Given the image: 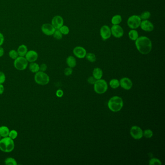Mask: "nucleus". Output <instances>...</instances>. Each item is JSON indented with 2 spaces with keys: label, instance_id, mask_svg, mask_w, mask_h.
<instances>
[{
  "label": "nucleus",
  "instance_id": "1",
  "mask_svg": "<svg viewBox=\"0 0 165 165\" xmlns=\"http://www.w3.org/2000/svg\"><path fill=\"white\" fill-rule=\"evenodd\" d=\"M135 45L138 51L142 54H148L152 51V41L145 36L138 37L135 41Z\"/></svg>",
  "mask_w": 165,
  "mask_h": 165
},
{
  "label": "nucleus",
  "instance_id": "2",
  "mask_svg": "<svg viewBox=\"0 0 165 165\" xmlns=\"http://www.w3.org/2000/svg\"><path fill=\"white\" fill-rule=\"evenodd\" d=\"M15 148L14 140L9 137H5L0 140V150L5 153H10Z\"/></svg>",
  "mask_w": 165,
  "mask_h": 165
},
{
  "label": "nucleus",
  "instance_id": "3",
  "mask_svg": "<svg viewBox=\"0 0 165 165\" xmlns=\"http://www.w3.org/2000/svg\"><path fill=\"white\" fill-rule=\"evenodd\" d=\"M123 101L120 97H112L108 102V107L110 110L113 112H118L122 109L123 107Z\"/></svg>",
  "mask_w": 165,
  "mask_h": 165
},
{
  "label": "nucleus",
  "instance_id": "4",
  "mask_svg": "<svg viewBox=\"0 0 165 165\" xmlns=\"http://www.w3.org/2000/svg\"><path fill=\"white\" fill-rule=\"evenodd\" d=\"M34 81L38 85H47L49 82L50 78L47 74L45 72L39 71L37 73H35L34 77Z\"/></svg>",
  "mask_w": 165,
  "mask_h": 165
},
{
  "label": "nucleus",
  "instance_id": "5",
  "mask_svg": "<svg viewBox=\"0 0 165 165\" xmlns=\"http://www.w3.org/2000/svg\"><path fill=\"white\" fill-rule=\"evenodd\" d=\"M107 83L104 79H98L96 80L94 84V90L95 92L98 94H104L107 91Z\"/></svg>",
  "mask_w": 165,
  "mask_h": 165
},
{
  "label": "nucleus",
  "instance_id": "6",
  "mask_svg": "<svg viewBox=\"0 0 165 165\" xmlns=\"http://www.w3.org/2000/svg\"><path fill=\"white\" fill-rule=\"evenodd\" d=\"M14 60V66L17 70L23 71L27 68V66H28V62L25 57L18 56Z\"/></svg>",
  "mask_w": 165,
  "mask_h": 165
},
{
  "label": "nucleus",
  "instance_id": "7",
  "mask_svg": "<svg viewBox=\"0 0 165 165\" xmlns=\"http://www.w3.org/2000/svg\"><path fill=\"white\" fill-rule=\"evenodd\" d=\"M141 19L140 16L132 15L128 18L127 20V25L131 29H136L140 27Z\"/></svg>",
  "mask_w": 165,
  "mask_h": 165
},
{
  "label": "nucleus",
  "instance_id": "8",
  "mask_svg": "<svg viewBox=\"0 0 165 165\" xmlns=\"http://www.w3.org/2000/svg\"><path fill=\"white\" fill-rule=\"evenodd\" d=\"M100 34L103 40H107L112 36L111 29L108 26L103 25L100 29Z\"/></svg>",
  "mask_w": 165,
  "mask_h": 165
},
{
  "label": "nucleus",
  "instance_id": "9",
  "mask_svg": "<svg viewBox=\"0 0 165 165\" xmlns=\"http://www.w3.org/2000/svg\"><path fill=\"white\" fill-rule=\"evenodd\" d=\"M112 34L116 38H120L123 36V29L119 25H113L111 28Z\"/></svg>",
  "mask_w": 165,
  "mask_h": 165
},
{
  "label": "nucleus",
  "instance_id": "10",
  "mask_svg": "<svg viewBox=\"0 0 165 165\" xmlns=\"http://www.w3.org/2000/svg\"><path fill=\"white\" fill-rule=\"evenodd\" d=\"M55 28L50 23H44L41 27V31L44 34L48 36H52L55 31Z\"/></svg>",
  "mask_w": 165,
  "mask_h": 165
},
{
  "label": "nucleus",
  "instance_id": "11",
  "mask_svg": "<svg viewBox=\"0 0 165 165\" xmlns=\"http://www.w3.org/2000/svg\"><path fill=\"white\" fill-rule=\"evenodd\" d=\"M131 136L136 140H139L143 137V131L140 127L133 126L130 130Z\"/></svg>",
  "mask_w": 165,
  "mask_h": 165
},
{
  "label": "nucleus",
  "instance_id": "12",
  "mask_svg": "<svg viewBox=\"0 0 165 165\" xmlns=\"http://www.w3.org/2000/svg\"><path fill=\"white\" fill-rule=\"evenodd\" d=\"M64 19L61 16H55L51 21V24L55 28V29H59L62 26L64 25Z\"/></svg>",
  "mask_w": 165,
  "mask_h": 165
},
{
  "label": "nucleus",
  "instance_id": "13",
  "mask_svg": "<svg viewBox=\"0 0 165 165\" xmlns=\"http://www.w3.org/2000/svg\"><path fill=\"white\" fill-rule=\"evenodd\" d=\"M140 27L142 30L147 32H151L154 29V26L151 21L148 20H143L141 21Z\"/></svg>",
  "mask_w": 165,
  "mask_h": 165
},
{
  "label": "nucleus",
  "instance_id": "14",
  "mask_svg": "<svg viewBox=\"0 0 165 165\" xmlns=\"http://www.w3.org/2000/svg\"><path fill=\"white\" fill-rule=\"evenodd\" d=\"M73 53L77 58L82 59L86 55V51L82 47H76L73 49Z\"/></svg>",
  "mask_w": 165,
  "mask_h": 165
},
{
  "label": "nucleus",
  "instance_id": "15",
  "mask_svg": "<svg viewBox=\"0 0 165 165\" xmlns=\"http://www.w3.org/2000/svg\"><path fill=\"white\" fill-rule=\"evenodd\" d=\"M25 57L28 62L33 63L35 62L37 60L38 57V54L36 51L31 50L28 51Z\"/></svg>",
  "mask_w": 165,
  "mask_h": 165
},
{
  "label": "nucleus",
  "instance_id": "16",
  "mask_svg": "<svg viewBox=\"0 0 165 165\" xmlns=\"http://www.w3.org/2000/svg\"><path fill=\"white\" fill-rule=\"evenodd\" d=\"M120 85L124 89L130 90L132 87V82L127 77H123L120 81Z\"/></svg>",
  "mask_w": 165,
  "mask_h": 165
},
{
  "label": "nucleus",
  "instance_id": "17",
  "mask_svg": "<svg viewBox=\"0 0 165 165\" xmlns=\"http://www.w3.org/2000/svg\"><path fill=\"white\" fill-rule=\"evenodd\" d=\"M28 51L27 47L24 44L20 45L17 49V52L19 56L25 57Z\"/></svg>",
  "mask_w": 165,
  "mask_h": 165
},
{
  "label": "nucleus",
  "instance_id": "18",
  "mask_svg": "<svg viewBox=\"0 0 165 165\" xmlns=\"http://www.w3.org/2000/svg\"><path fill=\"white\" fill-rule=\"evenodd\" d=\"M66 63L67 65L71 68H74L75 67L77 64L76 60L74 57L72 56H69L66 59Z\"/></svg>",
  "mask_w": 165,
  "mask_h": 165
},
{
  "label": "nucleus",
  "instance_id": "19",
  "mask_svg": "<svg viewBox=\"0 0 165 165\" xmlns=\"http://www.w3.org/2000/svg\"><path fill=\"white\" fill-rule=\"evenodd\" d=\"M10 130L6 126H2L0 127V136L3 138L8 137Z\"/></svg>",
  "mask_w": 165,
  "mask_h": 165
},
{
  "label": "nucleus",
  "instance_id": "20",
  "mask_svg": "<svg viewBox=\"0 0 165 165\" xmlns=\"http://www.w3.org/2000/svg\"><path fill=\"white\" fill-rule=\"evenodd\" d=\"M93 76L96 79H101L103 76L102 70L98 67L95 68L93 71Z\"/></svg>",
  "mask_w": 165,
  "mask_h": 165
},
{
  "label": "nucleus",
  "instance_id": "21",
  "mask_svg": "<svg viewBox=\"0 0 165 165\" xmlns=\"http://www.w3.org/2000/svg\"><path fill=\"white\" fill-rule=\"evenodd\" d=\"M29 68L30 71L33 73H37V72L39 71V66L37 63L35 62H33V63H30L29 64Z\"/></svg>",
  "mask_w": 165,
  "mask_h": 165
},
{
  "label": "nucleus",
  "instance_id": "22",
  "mask_svg": "<svg viewBox=\"0 0 165 165\" xmlns=\"http://www.w3.org/2000/svg\"><path fill=\"white\" fill-rule=\"evenodd\" d=\"M128 36L129 38L132 41H136L139 37L138 32L135 29H132L131 31H130L128 33Z\"/></svg>",
  "mask_w": 165,
  "mask_h": 165
},
{
  "label": "nucleus",
  "instance_id": "23",
  "mask_svg": "<svg viewBox=\"0 0 165 165\" xmlns=\"http://www.w3.org/2000/svg\"><path fill=\"white\" fill-rule=\"evenodd\" d=\"M122 21V18L120 15H115L112 18V23L113 25H119Z\"/></svg>",
  "mask_w": 165,
  "mask_h": 165
},
{
  "label": "nucleus",
  "instance_id": "24",
  "mask_svg": "<svg viewBox=\"0 0 165 165\" xmlns=\"http://www.w3.org/2000/svg\"><path fill=\"white\" fill-rule=\"evenodd\" d=\"M5 163L6 165H17V162L14 158L8 157L5 159Z\"/></svg>",
  "mask_w": 165,
  "mask_h": 165
},
{
  "label": "nucleus",
  "instance_id": "25",
  "mask_svg": "<svg viewBox=\"0 0 165 165\" xmlns=\"http://www.w3.org/2000/svg\"><path fill=\"white\" fill-rule=\"evenodd\" d=\"M85 57H86V58L88 60V61H90V62H92V63H94L97 60V58H96L95 54L92 53H86V55Z\"/></svg>",
  "mask_w": 165,
  "mask_h": 165
},
{
  "label": "nucleus",
  "instance_id": "26",
  "mask_svg": "<svg viewBox=\"0 0 165 165\" xmlns=\"http://www.w3.org/2000/svg\"><path fill=\"white\" fill-rule=\"evenodd\" d=\"M151 14L150 12L149 11H144V12H143L141 14V15H140V18H141V20H147V19H149V18L151 17Z\"/></svg>",
  "mask_w": 165,
  "mask_h": 165
},
{
  "label": "nucleus",
  "instance_id": "27",
  "mask_svg": "<svg viewBox=\"0 0 165 165\" xmlns=\"http://www.w3.org/2000/svg\"><path fill=\"white\" fill-rule=\"evenodd\" d=\"M110 85L113 89L117 88L120 85V82L117 79H113L110 82Z\"/></svg>",
  "mask_w": 165,
  "mask_h": 165
},
{
  "label": "nucleus",
  "instance_id": "28",
  "mask_svg": "<svg viewBox=\"0 0 165 165\" xmlns=\"http://www.w3.org/2000/svg\"><path fill=\"white\" fill-rule=\"evenodd\" d=\"M52 36H53L54 38L57 40H61L63 38V34L60 31L59 29L55 30Z\"/></svg>",
  "mask_w": 165,
  "mask_h": 165
},
{
  "label": "nucleus",
  "instance_id": "29",
  "mask_svg": "<svg viewBox=\"0 0 165 165\" xmlns=\"http://www.w3.org/2000/svg\"><path fill=\"white\" fill-rule=\"evenodd\" d=\"M9 56L10 58L13 60H15L19 56L17 51H16L15 49H12L9 52Z\"/></svg>",
  "mask_w": 165,
  "mask_h": 165
},
{
  "label": "nucleus",
  "instance_id": "30",
  "mask_svg": "<svg viewBox=\"0 0 165 165\" xmlns=\"http://www.w3.org/2000/svg\"><path fill=\"white\" fill-rule=\"evenodd\" d=\"M61 33L64 35H67L69 33V29L67 26L63 25L59 29Z\"/></svg>",
  "mask_w": 165,
  "mask_h": 165
},
{
  "label": "nucleus",
  "instance_id": "31",
  "mask_svg": "<svg viewBox=\"0 0 165 165\" xmlns=\"http://www.w3.org/2000/svg\"><path fill=\"white\" fill-rule=\"evenodd\" d=\"M18 136V132L15 130H12L9 132L8 137L12 140H15L17 138Z\"/></svg>",
  "mask_w": 165,
  "mask_h": 165
},
{
  "label": "nucleus",
  "instance_id": "32",
  "mask_svg": "<svg viewBox=\"0 0 165 165\" xmlns=\"http://www.w3.org/2000/svg\"><path fill=\"white\" fill-rule=\"evenodd\" d=\"M153 135V132L150 129L145 130L143 132V136L146 137V138H151Z\"/></svg>",
  "mask_w": 165,
  "mask_h": 165
},
{
  "label": "nucleus",
  "instance_id": "33",
  "mask_svg": "<svg viewBox=\"0 0 165 165\" xmlns=\"http://www.w3.org/2000/svg\"><path fill=\"white\" fill-rule=\"evenodd\" d=\"M149 164L150 165H161L162 163L159 160V159H157V158H152L151 159L149 162Z\"/></svg>",
  "mask_w": 165,
  "mask_h": 165
},
{
  "label": "nucleus",
  "instance_id": "34",
  "mask_svg": "<svg viewBox=\"0 0 165 165\" xmlns=\"http://www.w3.org/2000/svg\"><path fill=\"white\" fill-rule=\"evenodd\" d=\"M6 79V77L3 72L0 71V84H3Z\"/></svg>",
  "mask_w": 165,
  "mask_h": 165
},
{
  "label": "nucleus",
  "instance_id": "35",
  "mask_svg": "<svg viewBox=\"0 0 165 165\" xmlns=\"http://www.w3.org/2000/svg\"><path fill=\"white\" fill-rule=\"evenodd\" d=\"M72 72H73V70H72V69L71 67L66 68L64 70V73L66 76H70L72 74Z\"/></svg>",
  "mask_w": 165,
  "mask_h": 165
},
{
  "label": "nucleus",
  "instance_id": "36",
  "mask_svg": "<svg viewBox=\"0 0 165 165\" xmlns=\"http://www.w3.org/2000/svg\"><path fill=\"white\" fill-rule=\"evenodd\" d=\"M47 69V66L45 64H42L39 66V71L42 72H45Z\"/></svg>",
  "mask_w": 165,
  "mask_h": 165
},
{
  "label": "nucleus",
  "instance_id": "37",
  "mask_svg": "<svg viewBox=\"0 0 165 165\" xmlns=\"http://www.w3.org/2000/svg\"><path fill=\"white\" fill-rule=\"evenodd\" d=\"M88 81L91 84H94L96 81V79L94 77H90L88 79Z\"/></svg>",
  "mask_w": 165,
  "mask_h": 165
},
{
  "label": "nucleus",
  "instance_id": "38",
  "mask_svg": "<svg viewBox=\"0 0 165 165\" xmlns=\"http://www.w3.org/2000/svg\"><path fill=\"white\" fill-rule=\"evenodd\" d=\"M56 94L58 97H62L64 95V92L62 90H58L56 92Z\"/></svg>",
  "mask_w": 165,
  "mask_h": 165
},
{
  "label": "nucleus",
  "instance_id": "39",
  "mask_svg": "<svg viewBox=\"0 0 165 165\" xmlns=\"http://www.w3.org/2000/svg\"><path fill=\"white\" fill-rule=\"evenodd\" d=\"M5 41V37L2 33H0V46H1L3 44Z\"/></svg>",
  "mask_w": 165,
  "mask_h": 165
},
{
  "label": "nucleus",
  "instance_id": "40",
  "mask_svg": "<svg viewBox=\"0 0 165 165\" xmlns=\"http://www.w3.org/2000/svg\"><path fill=\"white\" fill-rule=\"evenodd\" d=\"M5 91V88L3 84H0V94H3Z\"/></svg>",
  "mask_w": 165,
  "mask_h": 165
},
{
  "label": "nucleus",
  "instance_id": "41",
  "mask_svg": "<svg viewBox=\"0 0 165 165\" xmlns=\"http://www.w3.org/2000/svg\"><path fill=\"white\" fill-rule=\"evenodd\" d=\"M4 53H5V51L3 48L0 46V57L3 56Z\"/></svg>",
  "mask_w": 165,
  "mask_h": 165
},
{
  "label": "nucleus",
  "instance_id": "42",
  "mask_svg": "<svg viewBox=\"0 0 165 165\" xmlns=\"http://www.w3.org/2000/svg\"><path fill=\"white\" fill-rule=\"evenodd\" d=\"M1 139V136H0V140Z\"/></svg>",
  "mask_w": 165,
  "mask_h": 165
}]
</instances>
